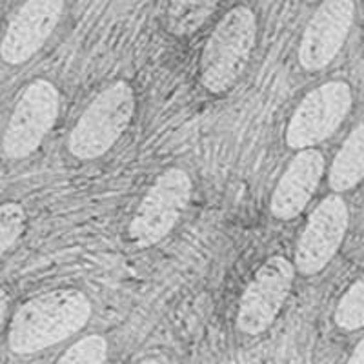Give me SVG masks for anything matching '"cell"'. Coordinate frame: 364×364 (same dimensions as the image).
<instances>
[{
    "mask_svg": "<svg viewBox=\"0 0 364 364\" xmlns=\"http://www.w3.org/2000/svg\"><path fill=\"white\" fill-rule=\"evenodd\" d=\"M90 317L91 302L80 290L46 291L24 302L13 315L9 350L17 355L42 352L82 330Z\"/></svg>",
    "mask_w": 364,
    "mask_h": 364,
    "instance_id": "6da1fadb",
    "label": "cell"
},
{
    "mask_svg": "<svg viewBox=\"0 0 364 364\" xmlns=\"http://www.w3.org/2000/svg\"><path fill=\"white\" fill-rule=\"evenodd\" d=\"M257 42V17L246 6L228 11L204 44L200 82L210 93L223 95L245 73Z\"/></svg>",
    "mask_w": 364,
    "mask_h": 364,
    "instance_id": "7a4b0ae2",
    "label": "cell"
},
{
    "mask_svg": "<svg viewBox=\"0 0 364 364\" xmlns=\"http://www.w3.org/2000/svg\"><path fill=\"white\" fill-rule=\"evenodd\" d=\"M135 113V93L126 80L102 90L84 109L68 139V149L80 161L102 157L126 132Z\"/></svg>",
    "mask_w": 364,
    "mask_h": 364,
    "instance_id": "3957f363",
    "label": "cell"
},
{
    "mask_svg": "<svg viewBox=\"0 0 364 364\" xmlns=\"http://www.w3.org/2000/svg\"><path fill=\"white\" fill-rule=\"evenodd\" d=\"M190 175L181 168L162 171L136 206L128 226V237L139 248H149L175 228L191 199Z\"/></svg>",
    "mask_w": 364,
    "mask_h": 364,
    "instance_id": "277c9868",
    "label": "cell"
},
{
    "mask_svg": "<svg viewBox=\"0 0 364 364\" xmlns=\"http://www.w3.org/2000/svg\"><path fill=\"white\" fill-rule=\"evenodd\" d=\"M352 100V87L343 80H331L310 91L286 128L284 141L288 148L301 151L326 141L348 117Z\"/></svg>",
    "mask_w": 364,
    "mask_h": 364,
    "instance_id": "5b68a950",
    "label": "cell"
},
{
    "mask_svg": "<svg viewBox=\"0 0 364 364\" xmlns=\"http://www.w3.org/2000/svg\"><path fill=\"white\" fill-rule=\"evenodd\" d=\"M58 108L60 95L55 84L46 79L29 84L9 117L2 141L4 154L9 159H24L37 151L57 122Z\"/></svg>",
    "mask_w": 364,
    "mask_h": 364,
    "instance_id": "8992f818",
    "label": "cell"
},
{
    "mask_svg": "<svg viewBox=\"0 0 364 364\" xmlns=\"http://www.w3.org/2000/svg\"><path fill=\"white\" fill-rule=\"evenodd\" d=\"M295 266L281 255L269 257L257 269L239 302L237 328L248 336H259L268 330L291 290Z\"/></svg>",
    "mask_w": 364,
    "mask_h": 364,
    "instance_id": "52a82bcc",
    "label": "cell"
},
{
    "mask_svg": "<svg viewBox=\"0 0 364 364\" xmlns=\"http://www.w3.org/2000/svg\"><path fill=\"white\" fill-rule=\"evenodd\" d=\"M348 208L343 197L330 195L311 211L295 248V269L302 275L318 273L333 259L348 230Z\"/></svg>",
    "mask_w": 364,
    "mask_h": 364,
    "instance_id": "ba28073f",
    "label": "cell"
},
{
    "mask_svg": "<svg viewBox=\"0 0 364 364\" xmlns=\"http://www.w3.org/2000/svg\"><path fill=\"white\" fill-rule=\"evenodd\" d=\"M353 18V0H323L304 28L299 44V64L306 71L330 66L346 42Z\"/></svg>",
    "mask_w": 364,
    "mask_h": 364,
    "instance_id": "9c48e42d",
    "label": "cell"
},
{
    "mask_svg": "<svg viewBox=\"0 0 364 364\" xmlns=\"http://www.w3.org/2000/svg\"><path fill=\"white\" fill-rule=\"evenodd\" d=\"M64 13V0H26L9 21L0 42V57L18 66L41 51Z\"/></svg>",
    "mask_w": 364,
    "mask_h": 364,
    "instance_id": "30bf717a",
    "label": "cell"
},
{
    "mask_svg": "<svg viewBox=\"0 0 364 364\" xmlns=\"http://www.w3.org/2000/svg\"><path fill=\"white\" fill-rule=\"evenodd\" d=\"M324 173V157L317 149H301L273 190L269 211L281 220H290L308 206Z\"/></svg>",
    "mask_w": 364,
    "mask_h": 364,
    "instance_id": "8fae6325",
    "label": "cell"
},
{
    "mask_svg": "<svg viewBox=\"0 0 364 364\" xmlns=\"http://www.w3.org/2000/svg\"><path fill=\"white\" fill-rule=\"evenodd\" d=\"M364 178V122L353 129L330 168V188L333 191H348Z\"/></svg>",
    "mask_w": 364,
    "mask_h": 364,
    "instance_id": "7c38bea8",
    "label": "cell"
},
{
    "mask_svg": "<svg viewBox=\"0 0 364 364\" xmlns=\"http://www.w3.org/2000/svg\"><path fill=\"white\" fill-rule=\"evenodd\" d=\"M220 0H170L166 26L175 37H188L203 28Z\"/></svg>",
    "mask_w": 364,
    "mask_h": 364,
    "instance_id": "4fadbf2b",
    "label": "cell"
},
{
    "mask_svg": "<svg viewBox=\"0 0 364 364\" xmlns=\"http://www.w3.org/2000/svg\"><path fill=\"white\" fill-rule=\"evenodd\" d=\"M333 318L337 326L344 331H353L364 326V275L341 297Z\"/></svg>",
    "mask_w": 364,
    "mask_h": 364,
    "instance_id": "5bb4252c",
    "label": "cell"
},
{
    "mask_svg": "<svg viewBox=\"0 0 364 364\" xmlns=\"http://www.w3.org/2000/svg\"><path fill=\"white\" fill-rule=\"evenodd\" d=\"M108 343L102 336H87L70 346L57 364H106Z\"/></svg>",
    "mask_w": 364,
    "mask_h": 364,
    "instance_id": "9a60e30c",
    "label": "cell"
},
{
    "mask_svg": "<svg viewBox=\"0 0 364 364\" xmlns=\"http://www.w3.org/2000/svg\"><path fill=\"white\" fill-rule=\"evenodd\" d=\"M26 224V211L17 203L0 204V255L15 245L22 235Z\"/></svg>",
    "mask_w": 364,
    "mask_h": 364,
    "instance_id": "2e32d148",
    "label": "cell"
},
{
    "mask_svg": "<svg viewBox=\"0 0 364 364\" xmlns=\"http://www.w3.org/2000/svg\"><path fill=\"white\" fill-rule=\"evenodd\" d=\"M348 364H364V337L353 350L352 357L348 359Z\"/></svg>",
    "mask_w": 364,
    "mask_h": 364,
    "instance_id": "e0dca14e",
    "label": "cell"
},
{
    "mask_svg": "<svg viewBox=\"0 0 364 364\" xmlns=\"http://www.w3.org/2000/svg\"><path fill=\"white\" fill-rule=\"evenodd\" d=\"M8 308H9V301H8V294H6L2 288H0V326L4 324L6 315H8Z\"/></svg>",
    "mask_w": 364,
    "mask_h": 364,
    "instance_id": "ac0fdd59",
    "label": "cell"
},
{
    "mask_svg": "<svg viewBox=\"0 0 364 364\" xmlns=\"http://www.w3.org/2000/svg\"><path fill=\"white\" fill-rule=\"evenodd\" d=\"M139 364H161V363H159V360H155V359H146V360H141Z\"/></svg>",
    "mask_w": 364,
    "mask_h": 364,
    "instance_id": "d6986e66",
    "label": "cell"
}]
</instances>
